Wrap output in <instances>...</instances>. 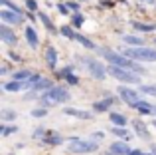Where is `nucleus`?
I'll return each instance as SVG.
<instances>
[{
  "label": "nucleus",
  "mask_w": 156,
  "mask_h": 155,
  "mask_svg": "<svg viewBox=\"0 0 156 155\" xmlns=\"http://www.w3.org/2000/svg\"><path fill=\"white\" fill-rule=\"evenodd\" d=\"M61 34H63L65 38H75V34H73V30L69 26H63V28H61Z\"/></svg>",
  "instance_id": "31"
},
{
  "label": "nucleus",
  "mask_w": 156,
  "mask_h": 155,
  "mask_svg": "<svg viewBox=\"0 0 156 155\" xmlns=\"http://www.w3.org/2000/svg\"><path fill=\"white\" fill-rule=\"evenodd\" d=\"M133 127L136 129V135H138V137H142V139H150V133L146 131V125L142 123L140 119H134V121H133Z\"/></svg>",
  "instance_id": "12"
},
{
  "label": "nucleus",
  "mask_w": 156,
  "mask_h": 155,
  "mask_svg": "<svg viewBox=\"0 0 156 155\" xmlns=\"http://www.w3.org/2000/svg\"><path fill=\"white\" fill-rule=\"evenodd\" d=\"M2 119L4 121H14L16 119V112H12V109H2Z\"/></svg>",
  "instance_id": "27"
},
{
  "label": "nucleus",
  "mask_w": 156,
  "mask_h": 155,
  "mask_svg": "<svg viewBox=\"0 0 156 155\" xmlns=\"http://www.w3.org/2000/svg\"><path fill=\"white\" fill-rule=\"evenodd\" d=\"M67 6H69V10H79V4H77V2H67Z\"/></svg>",
  "instance_id": "36"
},
{
  "label": "nucleus",
  "mask_w": 156,
  "mask_h": 155,
  "mask_svg": "<svg viewBox=\"0 0 156 155\" xmlns=\"http://www.w3.org/2000/svg\"><path fill=\"white\" fill-rule=\"evenodd\" d=\"M51 88H53L51 81H50V80H46V78H42V80H40L38 84H36L34 88H32V92L38 93V92H42V89H46V92H48V89H51Z\"/></svg>",
  "instance_id": "16"
},
{
  "label": "nucleus",
  "mask_w": 156,
  "mask_h": 155,
  "mask_svg": "<svg viewBox=\"0 0 156 155\" xmlns=\"http://www.w3.org/2000/svg\"><path fill=\"white\" fill-rule=\"evenodd\" d=\"M26 40H28V44H30L32 48H38L40 40H38V34H36V30H34L32 26L26 28Z\"/></svg>",
  "instance_id": "13"
},
{
  "label": "nucleus",
  "mask_w": 156,
  "mask_h": 155,
  "mask_svg": "<svg viewBox=\"0 0 156 155\" xmlns=\"http://www.w3.org/2000/svg\"><path fill=\"white\" fill-rule=\"evenodd\" d=\"M0 131H2V135H4V137H6V135H10V133L18 131V127H8V125H2V129H0Z\"/></svg>",
  "instance_id": "32"
},
{
  "label": "nucleus",
  "mask_w": 156,
  "mask_h": 155,
  "mask_svg": "<svg viewBox=\"0 0 156 155\" xmlns=\"http://www.w3.org/2000/svg\"><path fill=\"white\" fill-rule=\"evenodd\" d=\"M71 72H73V68L67 66V68H63V70L59 72V76H61V78H67V76H71Z\"/></svg>",
  "instance_id": "35"
},
{
  "label": "nucleus",
  "mask_w": 156,
  "mask_h": 155,
  "mask_svg": "<svg viewBox=\"0 0 156 155\" xmlns=\"http://www.w3.org/2000/svg\"><path fill=\"white\" fill-rule=\"evenodd\" d=\"M105 155H113V153H111V151H109V153H105Z\"/></svg>",
  "instance_id": "41"
},
{
  "label": "nucleus",
  "mask_w": 156,
  "mask_h": 155,
  "mask_svg": "<svg viewBox=\"0 0 156 155\" xmlns=\"http://www.w3.org/2000/svg\"><path fill=\"white\" fill-rule=\"evenodd\" d=\"M65 115H71V117H77V119H91V113L89 112H83V109H75V108H65L63 109Z\"/></svg>",
  "instance_id": "11"
},
{
  "label": "nucleus",
  "mask_w": 156,
  "mask_h": 155,
  "mask_svg": "<svg viewBox=\"0 0 156 155\" xmlns=\"http://www.w3.org/2000/svg\"><path fill=\"white\" fill-rule=\"evenodd\" d=\"M81 62H85L89 66V74H91L93 78H97V80H103V78L107 76V68H103L99 62H95V60H89V58H83Z\"/></svg>",
  "instance_id": "7"
},
{
  "label": "nucleus",
  "mask_w": 156,
  "mask_h": 155,
  "mask_svg": "<svg viewBox=\"0 0 156 155\" xmlns=\"http://www.w3.org/2000/svg\"><path fill=\"white\" fill-rule=\"evenodd\" d=\"M97 149H99L97 141H87V139H77V137H71V139H69L67 151H69V153L85 155V153H95Z\"/></svg>",
  "instance_id": "3"
},
{
  "label": "nucleus",
  "mask_w": 156,
  "mask_h": 155,
  "mask_svg": "<svg viewBox=\"0 0 156 155\" xmlns=\"http://www.w3.org/2000/svg\"><path fill=\"white\" fill-rule=\"evenodd\" d=\"M26 6H28V10H30V12H36V10H38V2H36V0H28Z\"/></svg>",
  "instance_id": "34"
},
{
  "label": "nucleus",
  "mask_w": 156,
  "mask_h": 155,
  "mask_svg": "<svg viewBox=\"0 0 156 155\" xmlns=\"http://www.w3.org/2000/svg\"><path fill=\"white\" fill-rule=\"evenodd\" d=\"M115 97H107V100H103V101H99V104H95V112H105L109 105H113L115 104Z\"/></svg>",
  "instance_id": "21"
},
{
  "label": "nucleus",
  "mask_w": 156,
  "mask_h": 155,
  "mask_svg": "<svg viewBox=\"0 0 156 155\" xmlns=\"http://www.w3.org/2000/svg\"><path fill=\"white\" fill-rule=\"evenodd\" d=\"M133 28H136V30H140V32H152V30H156L154 24H142V22H133Z\"/></svg>",
  "instance_id": "22"
},
{
  "label": "nucleus",
  "mask_w": 156,
  "mask_h": 155,
  "mask_svg": "<svg viewBox=\"0 0 156 155\" xmlns=\"http://www.w3.org/2000/svg\"><path fill=\"white\" fill-rule=\"evenodd\" d=\"M140 92L156 97V84H148V85H142V84H140Z\"/></svg>",
  "instance_id": "25"
},
{
  "label": "nucleus",
  "mask_w": 156,
  "mask_h": 155,
  "mask_svg": "<svg viewBox=\"0 0 156 155\" xmlns=\"http://www.w3.org/2000/svg\"><path fill=\"white\" fill-rule=\"evenodd\" d=\"M122 40H125L126 44H130V46H134V48L144 46V38H140V36H122Z\"/></svg>",
  "instance_id": "15"
},
{
  "label": "nucleus",
  "mask_w": 156,
  "mask_h": 155,
  "mask_svg": "<svg viewBox=\"0 0 156 155\" xmlns=\"http://www.w3.org/2000/svg\"><path fill=\"white\" fill-rule=\"evenodd\" d=\"M93 139H103V133H93Z\"/></svg>",
  "instance_id": "38"
},
{
  "label": "nucleus",
  "mask_w": 156,
  "mask_h": 155,
  "mask_svg": "<svg viewBox=\"0 0 156 155\" xmlns=\"http://www.w3.org/2000/svg\"><path fill=\"white\" fill-rule=\"evenodd\" d=\"M61 141H63V139H61V137L57 135L55 131L48 129V135H46V139H44V143H46V145H59Z\"/></svg>",
  "instance_id": "14"
},
{
  "label": "nucleus",
  "mask_w": 156,
  "mask_h": 155,
  "mask_svg": "<svg viewBox=\"0 0 156 155\" xmlns=\"http://www.w3.org/2000/svg\"><path fill=\"white\" fill-rule=\"evenodd\" d=\"M130 155H144V153H142L140 149H134V151H130Z\"/></svg>",
  "instance_id": "39"
},
{
  "label": "nucleus",
  "mask_w": 156,
  "mask_h": 155,
  "mask_svg": "<svg viewBox=\"0 0 156 155\" xmlns=\"http://www.w3.org/2000/svg\"><path fill=\"white\" fill-rule=\"evenodd\" d=\"M107 74L117 78L119 81H126V84H138L140 81L138 74H134L133 70H126V68H121V66H109L107 68Z\"/></svg>",
  "instance_id": "4"
},
{
  "label": "nucleus",
  "mask_w": 156,
  "mask_h": 155,
  "mask_svg": "<svg viewBox=\"0 0 156 155\" xmlns=\"http://www.w3.org/2000/svg\"><path fill=\"white\" fill-rule=\"evenodd\" d=\"M134 108H136L140 113H150V112H154V108H152V105H148L146 101H140V104H136Z\"/></svg>",
  "instance_id": "26"
},
{
  "label": "nucleus",
  "mask_w": 156,
  "mask_h": 155,
  "mask_svg": "<svg viewBox=\"0 0 156 155\" xmlns=\"http://www.w3.org/2000/svg\"><path fill=\"white\" fill-rule=\"evenodd\" d=\"M119 96H121V100L122 101H126L129 105H136V104H140V96H138V92H134V89H130V88H126V85H121L119 88Z\"/></svg>",
  "instance_id": "6"
},
{
  "label": "nucleus",
  "mask_w": 156,
  "mask_h": 155,
  "mask_svg": "<svg viewBox=\"0 0 156 155\" xmlns=\"http://www.w3.org/2000/svg\"><path fill=\"white\" fill-rule=\"evenodd\" d=\"M154 112H156V108H154Z\"/></svg>",
  "instance_id": "43"
},
{
  "label": "nucleus",
  "mask_w": 156,
  "mask_h": 155,
  "mask_svg": "<svg viewBox=\"0 0 156 155\" xmlns=\"http://www.w3.org/2000/svg\"><path fill=\"white\" fill-rule=\"evenodd\" d=\"M144 155H146V153H144ZM150 155H152V153H150Z\"/></svg>",
  "instance_id": "42"
},
{
  "label": "nucleus",
  "mask_w": 156,
  "mask_h": 155,
  "mask_svg": "<svg viewBox=\"0 0 156 155\" xmlns=\"http://www.w3.org/2000/svg\"><path fill=\"white\" fill-rule=\"evenodd\" d=\"M57 10H59L61 14H67V12H69V6H63V4H59V6H57Z\"/></svg>",
  "instance_id": "37"
},
{
  "label": "nucleus",
  "mask_w": 156,
  "mask_h": 155,
  "mask_svg": "<svg viewBox=\"0 0 156 155\" xmlns=\"http://www.w3.org/2000/svg\"><path fill=\"white\" fill-rule=\"evenodd\" d=\"M109 151L113 155H130V147L126 145V141H115V143H111Z\"/></svg>",
  "instance_id": "9"
},
{
  "label": "nucleus",
  "mask_w": 156,
  "mask_h": 155,
  "mask_svg": "<svg viewBox=\"0 0 156 155\" xmlns=\"http://www.w3.org/2000/svg\"><path fill=\"white\" fill-rule=\"evenodd\" d=\"M83 22H85V16L83 14H79V12H77V14H73V18H71V24H73V26H81Z\"/></svg>",
  "instance_id": "28"
},
{
  "label": "nucleus",
  "mask_w": 156,
  "mask_h": 155,
  "mask_svg": "<svg viewBox=\"0 0 156 155\" xmlns=\"http://www.w3.org/2000/svg\"><path fill=\"white\" fill-rule=\"evenodd\" d=\"M152 123H154V127H156V119H154V121H152Z\"/></svg>",
  "instance_id": "40"
},
{
  "label": "nucleus",
  "mask_w": 156,
  "mask_h": 155,
  "mask_svg": "<svg viewBox=\"0 0 156 155\" xmlns=\"http://www.w3.org/2000/svg\"><path fill=\"white\" fill-rule=\"evenodd\" d=\"M0 40H2L4 44H16L14 32H12L10 28L6 26V24H2V26H0Z\"/></svg>",
  "instance_id": "10"
},
{
  "label": "nucleus",
  "mask_w": 156,
  "mask_h": 155,
  "mask_svg": "<svg viewBox=\"0 0 156 155\" xmlns=\"http://www.w3.org/2000/svg\"><path fill=\"white\" fill-rule=\"evenodd\" d=\"M32 76L34 74L30 70H20L14 74V81H28V80H32Z\"/></svg>",
  "instance_id": "20"
},
{
  "label": "nucleus",
  "mask_w": 156,
  "mask_h": 155,
  "mask_svg": "<svg viewBox=\"0 0 156 155\" xmlns=\"http://www.w3.org/2000/svg\"><path fill=\"white\" fill-rule=\"evenodd\" d=\"M38 16H40V20H42V22H44V24H46V28H48V30H51V32H53V30H55V28H53V24L50 22V18H48V16H46V14H42V12H40V14H38Z\"/></svg>",
  "instance_id": "29"
},
{
  "label": "nucleus",
  "mask_w": 156,
  "mask_h": 155,
  "mask_svg": "<svg viewBox=\"0 0 156 155\" xmlns=\"http://www.w3.org/2000/svg\"><path fill=\"white\" fill-rule=\"evenodd\" d=\"M101 56L103 58H107L111 62V66H121V68H126V70H133L134 74H144V70L142 68H138L136 64H134V60L126 58L125 54H117V52H109V50H103L101 52Z\"/></svg>",
  "instance_id": "1"
},
{
  "label": "nucleus",
  "mask_w": 156,
  "mask_h": 155,
  "mask_svg": "<svg viewBox=\"0 0 156 155\" xmlns=\"http://www.w3.org/2000/svg\"><path fill=\"white\" fill-rule=\"evenodd\" d=\"M125 56H126V58H130V60H134V62H156V50L146 48V46L126 48Z\"/></svg>",
  "instance_id": "2"
},
{
  "label": "nucleus",
  "mask_w": 156,
  "mask_h": 155,
  "mask_svg": "<svg viewBox=\"0 0 156 155\" xmlns=\"http://www.w3.org/2000/svg\"><path fill=\"white\" fill-rule=\"evenodd\" d=\"M109 119L113 121V123L117 125V127H125V125H126V117L122 115V113H111Z\"/></svg>",
  "instance_id": "19"
},
{
  "label": "nucleus",
  "mask_w": 156,
  "mask_h": 155,
  "mask_svg": "<svg viewBox=\"0 0 156 155\" xmlns=\"http://www.w3.org/2000/svg\"><path fill=\"white\" fill-rule=\"evenodd\" d=\"M32 117H44V115H48V109L46 108H40V109H34V112L30 113Z\"/></svg>",
  "instance_id": "30"
},
{
  "label": "nucleus",
  "mask_w": 156,
  "mask_h": 155,
  "mask_svg": "<svg viewBox=\"0 0 156 155\" xmlns=\"http://www.w3.org/2000/svg\"><path fill=\"white\" fill-rule=\"evenodd\" d=\"M111 133H115V135L122 137L125 141H129V139H130V135L126 133V129H125V127H113V129H111Z\"/></svg>",
  "instance_id": "24"
},
{
  "label": "nucleus",
  "mask_w": 156,
  "mask_h": 155,
  "mask_svg": "<svg viewBox=\"0 0 156 155\" xmlns=\"http://www.w3.org/2000/svg\"><path fill=\"white\" fill-rule=\"evenodd\" d=\"M2 88L4 92H20V89H24V81H6Z\"/></svg>",
  "instance_id": "18"
},
{
  "label": "nucleus",
  "mask_w": 156,
  "mask_h": 155,
  "mask_svg": "<svg viewBox=\"0 0 156 155\" xmlns=\"http://www.w3.org/2000/svg\"><path fill=\"white\" fill-rule=\"evenodd\" d=\"M44 97L50 100V101H53V104H61V101H67L69 100V92L65 88H61V85H53L51 89L44 92Z\"/></svg>",
  "instance_id": "5"
},
{
  "label": "nucleus",
  "mask_w": 156,
  "mask_h": 155,
  "mask_svg": "<svg viewBox=\"0 0 156 155\" xmlns=\"http://www.w3.org/2000/svg\"><path fill=\"white\" fill-rule=\"evenodd\" d=\"M65 81H67L69 85H77V84H79V78L71 74V76H67V78H65Z\"/></svg>",
  "instance_id": "33"
},
{
  "label": "nucleus",
  "mask_w": 156,
  "mask_h": 155,
  "mask_svg": "<svg viewBox=\"0 0 156 155\" xmlns=\"http://www.w3.org/2000/svg\"><path fill=\"white\" fill-rule=\"evenodd\" d=\"M46 60H48V64H50V68L53 70L55 64H57V52H55V48H48V50H46Z\"/></svg>",
  "instance_id": "17"
},
{
  "label": "nucleus",
  "mask_w": 156,
  "mask_h": 155,
  "mask_svg": "<svg viewBox=\"0 0 156 155\" xmlns=\"http://www.w3.org/2000/svg\"><path fill=\"white\" fill-rule=\"evenodd\" d=\"M75 40H77V42H81L85 48H89V50H93V48H95V44H93L91 40L85 38V36H81V34H75Z\"/></svg>",
  "instance_id": "23"
},
{
  "label": "nucleus",
  "mask_w": 156,
  "mask_h": 155,
  "mask_svg": "<svg viewBox=\"0 0 156 155\" xmlns=\"http://www.w3.org/2000/svg\"><path fill=\"white\" fill-rule=\"evenodd\" d=\"M0 18H2V22L8 26V24H20L24 20V14H20V12H12V10L6 8V10L0 12Z\"/></svg>",
  "instance_id": "8"
}]
</instances>
